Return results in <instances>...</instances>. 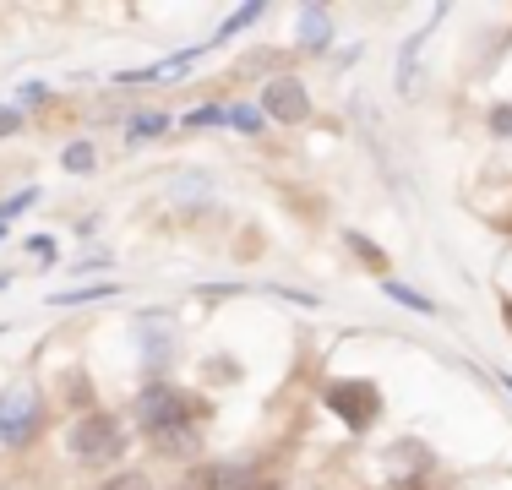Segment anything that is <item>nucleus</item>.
I'll list each match as a JSON object with an SVG mask.
<instances>
[{"instance_id": "1", "label": "nucleus", "mask_w": 512, "mask_h": 490, "mask_svg": "<svg viewBox=\"0 0 512 490\" xmlns=\"http://www.w3.org/2000/svg\"><path fill=\"white\" fill-rule=\"evenodd\" d=\"M131 420H137L142 436L164 441V436H186L197 431V425L207 420V403L197 398V392H186L180 382H169V376H158V382H148L131 398Z\"/></svg>"}, {"instance_id": "2", "label": "nucleus", "mask_w": 512, "mask_h": 490, "mask_svg": "<svg viewBox=\"0 0 512 490\" xmlns=\"http://www.w3.org/2000/svg\"><path fill=\"white\" fill-rule=\"evenodd\" d=\"M66 452L77 463H88V469H104V463H120V452H126V420L109 409H88L71 420L66 431Z\"/></svg>"}, {"instance_id": "3", "label": "nucleus", "mask_w": 512, "mask_h": 490, "mask_svg": "<svg viewBox=\"0 0 512 490\" xmlns=\"http://www.w3.org/2000/svg\"><path fill=\"white\" fill-rule=\"evenodd\" d=\"M44 387L39 382H11L6 392H0V447L6 452H22L33 447L44 431Z\"/></svg>"}, {"instance_id": "4", "label": "nucleus", "mask_w": 512, "mask_h": 490, "mask_svg": "<svg viewBox=\"0 0 512 490\" xmlns=\"http://www.w3.org/2000/svg\"><path fill=\"white\" fill-rule=\"evenodd\" d=\"M322 403L344 420V431H355V436H365L376 420H382V387L365 382V376H338V382H327Z\"/></svg>"}, {"instance_id": "5", "label": "nucleus", "mask_w": 512, "mask_h": 490, "mask_svg": "<svg viewBox=\"0 0 512 490\" xmlns=\"http://www.w3.org/2000/svg\"><path fill=\"white\" fill-rule=\"evenodd\" d=\"M262 115L267 120H284V126H300L311 120V93L300 77H267L262 82Z\"/></svg>"}, {"instance_id": "6", "label": "nucleus", "mask_w": 512, "mask_h": 490, "mask_svg": "<svg viewBox=\"0 0 512 490\" xmlns=\"http://www.w3.org/2000/svg\"><path fill=\"white\" fill-rule=\"evenodd\" d=\"M333 11L327 6H300V17H295V44L306 49V55H327L333 49Z\"/></svg>"}, {"instance_id": "7", "label": "nucleus", "mask_w": 512, "mask_h": 490, "mask_svg": "<svg viewBox=\"0 0 512 490\" xmlns=\"http://www.w3.org/2000/svg\"><path fill=\"white\" fill-rule=\"evenodd\" d=\"M169 126H175V120H169L164 109H131V115L120 120V137L137 147V142H158V137H169Z\"/></svg>"}, {"instance_id": "8", "label": "nucleus", "mask_w": 512, "mask_h": 490, "mask_svg": "<svg viewBox=\"0 0 512 490\" xmlns=\"http://www.w3.org/2000/svg\"><path fill=\"white\" fill-rule=\"evenodd\" d=\"M344 245H349V251H355L360 262L376 273V284H382V278H393V256H387V251H382V245H376L371 235H360V229H344Z\"/></svg>"}, {"instance_id": "9", "label": "nucleus", "mask_w": 512, "mask_h": 490, "mask_svg": "<svg viewBox=\"0 0 512 490\" xmlns=\"http://www.w3.org/2000/svg\"><path fill=\"white\" fill-rule=\"evenodd\" d=\"M425 39H431V28H420V33H409V44H404V55H398V93H414L420 88V49Z\"/></svg>"}, {"instance_id": "10", "label": "nucleus", "mask_w": 512, "mask_h": 490, "mask_svg": "<svg viewBox=\"0 0 512 490\" xmlns=\"http://www.w3.org/2000/svg\"><path fill=\"white\" fill-rule=\"evenodd\" d=\"M267 17V0H251V6H240V11H229V22L213 33V44H229L235 33H246V28H256V22Z\"/></svg>"}, {"instance_id": "11", "label": "nucleus", "mask_w": 512, "mask_h": 490, "mask_svg": "<svg viewBox=\"0 0 512 490\" xmlns=\"http://www.w3.org/2000/svg\"><path fill=\"white\" fill-rule=\"evenodd\" d=\"M382 294H387V300H398V305H409L414 316H436V300H425L420 289L398 284V278H382Z\"/></svg>"}, {"instance_id": "12", "label": "nucleus", "mask_w": 512, "mask_h": 490, "mask_svg": "<svg viewBox=\"0 0 512 490\" xmlns=\"http://www.w3.org/2000/svg\"><path fill=\"white\" fill-rule=\"evenodd\" d=\"M93 164H99V147L93 142H66V153H60L66 175H93Z\"/></svg>"}, {"instance_id": "13", "label": "nucleus", "mask_w": 512, "mask_h": 490, "mask_svg": "<svg viewBox=\"0 0 512 490\" xmlns=\"http://www.w3.org/2000/svg\"><path fill=\"white\" fill-rule=\"evenodd\" d=\"M229 126H235V131H246V137H262V131H267L262 104H229Z\"/></svg>"}, {"instance_id": "14", "label": "nucleus", "mask_w": 512, "mask_h": 490, "mask_svg": "<svg viewBox=\"0 0 512 490\" xmlns=\"http://www.w3.org/2000/svg\"><path fill=\"white\" fill-rule=\"evenodd\" d=\"M115 284H82V289H60L50 294V305H93V300H109Z\"/></svg>"}, {"instance_id": "15", "label": "nucleus", "mask_w": 512, "mask_h": 490, "mask_svg": "<svg viewBox=\"0 0 512 490\" xmlns=\"http://www.w3.org/2000/svg\"><path fill=\"white\" fill-rule=\"evenodd\" d=\"M142 360H148V382H158V371H164V360H175V333H158V338H148V354H142Z\"/></svg>"}, {"instance_id": "16", "label": "nucleus", "mask_w": 512, "mask_h": 490, "mask_svg": "<svg viewBox=\"0 0 512 490\" xmlns=\"http://www.w3.org/2000/svg\"><path fill=\"white\" fill-rule=\"evenodd\" d=\"M213 126H229V109L224 104H202L186 115V131H213Z\"/></svg>"}, {"instance_id": "17", "label": "nucleus", "mask_w": 512, "mask_h": 490, "mask_svg": "<svg viewBox=\"0 0 512 490\" xmlns=\"http://www.w3.org/2000/svg\"><path fill=\"white\" fill-rule=\"evenodd\" d=\"M99 490H153V480H148L142 469H115Z\"/></svg>"}, {"instance_id": "18", "label": "nucleus", "mask_w": 512, "mask_h": 490, "mask_svg": "<svg viewBox=\"0 0 512 490\" xmlns=\"http://www.w3.org/2000/svg\"><path fill=\"white\" fill-rule=\"evenodd\" d=\"M33 202H39V186H22L17 196H6V202H0V224H11L17 213H28Z\"/></svg>"}, {"instance_id": "19", "label": "nucleus", "mask_w": 512, "mask_h": 490, "mask_svg": "<svg viewBox=\"0 0 512 490\" xmlns=\"http://www.w3.org/2000/svg\"><path fill=\"white\" fill-rule=\"evenodd\" d=\"M229 490H284V485H278L273 474H240V480L229 485Z\"/></svg>"}, {"instance_id": "20", "label": "nucleus", "mask_w": 512, "mask_h": 490, "mask_svg": "<svg viewBox=\"0 0 512 490\" xmlns=\"http://www.w3.org/2000/svg\"><path fill=\"white\" fill-rule=\"evenodd\" d=\"M485 126H491L496 137H512V104H496V109H491V120H485Z\"/></svg>"}, {"instance_id": "21", "label": "nucleus", "mask_w": 512, "mask_h": 490, "mask_svg": "<svg viewBox=\"0 0 512 490\" xmlns=\"http://www.w3.org/2000/svg\"><path fill=\"white\" fill-rule=\"evenodd\" d=\"M28 256H39V267H50L55 262V240L50 235H33L28 240Z\"/></svg>"}, {"instance_id": "22", "label": "nucleus", "mask_w": 512, "mask_h": 490, "mask_svg": "<svg viewBox=\"0 0 512 490\" xmlns=\"http://www.w3.org/2000/svg\"><path fill=\"white\" fill-rule=\"evenodd\" d=\"M17 131H22V115H17L11 104H0V142H11Z\"/></svg>"}, {"instance_id": "23", "label": "nucleus", "mask_w": 512, "mask_h": 490, "mask_svg": "<svg viewBox=\"0 0 512 490\" xmlns=\"http://www.w3.org/2000/svg\"><path fill=\"white\" fill-rule=\"evenodd\" d=\"M17 98H22V104H50V88H44V82H22V88H17Z\"/></svg>"}, {"instance_id": "24", "label": "nucleus", "mask_w": 512, "mask_h": 490, "mask_svg": "<svg viewBox=\"0 0 512 490\" xmlns=\"http://www.w3.org/2000/svg\"><path fill=\"white\" fill-rule=\"evenodd\" d=\"M71 403H82V409L93 403V382H88V376H71Z\"/></svg>"}, {"instance_id": "25", "label": "nucleus", "mask_w": 512, "mask_h": 490, "mask_svg": "<svg viewBox=\"0 0 512 490\" xmlns=\"http://www.w3.org/2000/svg\"><path fill=\"white\" fill-rule=\"evenodd\" d=\"M99 267H109V256H88V262H77V267H71V273L82 278V273H99Z\"/></svg>"}, {"instance_id": "26", "label": "nucleus", "mask_w": 512, "mask_h": 490, "mask_svg": "<svg viewBox=\"0 0 512 490\" xmlns=\"http://www.w3.org/2000/svg\"><path fill=\"white\" fill-rule=\"evenodd\" d=\"M502 387H507V398H512V376H502Z\"/></svg>"}, {"instance_id": "27", "label": "nucleus", "mask_w": 512, "mask_h": 490, "mask_svg": "<svg viewBox=\"0 0 512 490\" xmlns=\"http://www.w3.org/2000/svg\"><path fill=\"white\" fill-rule=\"evenodd\" d=\"M425 490H453V485H436V480H431V485H425Z\"/></svg>"}, {"instance_id": "28", "label": "nucleus", "mask_w": 512, "mask_h": 490, "mask_svg": "<svg viewBox=\"0 0 512 490\" xmlns=\"http://www.w3.org/2000/svg\"><path fill=\"white\" fill-rule=\"evenodd\" d=\"M0 235H6V224H0Z\"/></svg>"}]
</instances>
